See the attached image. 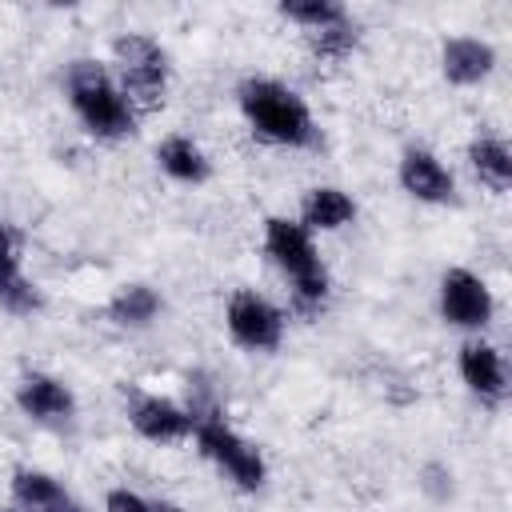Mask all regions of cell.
Returning <instances> with one entry per match:
<instances>
[{
	"label": "cell",
	"instance_id": "6da1fadb",
	"mask_svg": "<svg viewBox=\"0 0 512 512\" xmlns=\"http://www.w3.org/2000/svg\"><path fill=\"white\" fill-rule=\"evenodd\" d=\"M240 112L248 120V128L280 148H312L316 144V120L312 108L304 104V96L296 88H288L284 80L272 76H248L236 88Z\"/></svg>",
	"mask_w": 512,
	"mask_h": 512
},
{
	"label": "cell",
	"instance_id": "7a4b0ae2",
	"mask_svg": "<svg viewBox=\"0 0 512 512\" xmlns=\"http://www.w3.org/2000/svg\"><path fill=\"white\" fill-rule=\"evenodd\" d=\"M64 92H68V104H72L76 120L96 140H124V136L136 132V112L128 108V100H124L108 64H100L92 56L72 60L68 76H64Z\"/></svg>",
	"mask_w": 512,
	"mask_h": 512
},
{
	"label": "cell",
	"instance_id": "3957f363",
	"mask_svg": "<svg viewBox=\"0 0 512 512\" xmlns=\"http://www.w3.org/2000/svg\"><path fill=\"white\" fill-rule=\"evenodd\" d=\"M264 252L268 260L288 276L292 284V304L304 312V316H316L328 300V268L316 252V240L312 232L292 220V216H268L264 220Z\"/></svg>",
	"mask_w": 512,
	"mask_h": 512
},
{
	"label": "cell",
	"instance_id": "277c9868",
	"mask_svg": "<svg viewBox=\"0 0 512 512\" xmlns=\"http://www.w3.org/2000/svg\"><path fill=\"white\" fill-rule=\"evenodd\" d=\"M112 76L140 120L156 112L168 96V52L144 32H124L112 40Z\"/></svg>",
	"mask_w": 512,
	"mask_h": 512
},
{
	"label": "cell",
	"instance_id": "5b68a950",
	"mask_svg": "<svg viewBox=\"0 0 512 512\" xmlns=\"http://www.w3.org/2000/svg\"><path fill=\"white\" fill-rule=\"evenodd\" d=\"M192 436H196L200 456L212 460L240 492H260V488H264V480H268V460H264V452H260L248 436H240L232 424H224L216 412H212V416H200L196 428H192Z\"/></svg>",
	"mask_w": 512,
	"mask_h": 512
},
{
	"label": "cell",
	"instance_id": "8992f818",
	"mask_svg": "<svg viewBox=\"0 0 512 512\" xmlns=\"http://www.w3.org/2000/svg\"><path fill=\"white\" fill-rule=\"evenodd\" d=\"M228 336L248 352H276L284 340V312L256 288H236L224 308Z\"/></svg>",
	"mask_w": 512,
	"mask_h": 512
},
{
	"label": "cell",
	"instance_id": "52a82bcc",
	"mask_svg": "<svg viewBox=\"0 0 512 512\" xmlns=\"http://www.w3.org/2000/svg\"><path fill=\"white\" fill-rule=\"evenodd\" d=\"M440 316L444 324L452 328H464V332H480L492 312H496V300H492V288L484 284V276L468 272V268H448L440 276Z\"/></svg>",
	"mask_w": 512,
	"mask_h": 512
},
{
	"label": "cell",
	"instance_id": "ba28073f",
	"mask_svg": "<svg viewBox=\"0 0 512 512\" xmlns=\"http://www.w3.org/2000/svg\"><path fill=\"white\" fill-rule=\"evenodd\" d=\"M128 424L140 440L148 444H180L192 436L196 428V416L172 400V396H160V392H136L132 404H128Z\"/></svg>",
	"mask_w": 512,
	"mask_h": 512
},
{
	"label": "cell",
	"instance_id": "9c48e42d",
	"mask_svg": "<svg viewBox=\"0 0 512 512\" xmlns=\"http://www.w3.org/2000/svg\"><path fill=\"white\" fill-rule=\"evenodd\" d=\"M0 308L12 316H32L44 308L36 280L24 276V232L0 220Z\"/></svg>",
	"mask_w": 512,
	"mask_h": 512
},
{
	"label": "cell",
	"instance_id": "30bf717a",
	"mask_svg": "<svg viewBox=\"0 0 512 512\" xmlns=\"http://www.w3.org/2000/svg\"><path fill=\"white\" fill-rule=\"evenodd\" d=\"M16 408L44 428H64L76 416V396L72 388L52 376V372H24L16 380Z\"/></svg>",
	"mask_w": 512,
	"mask_h": 512
},
{
	"label": "cell",
	"instance_id": "8fae6325",
	"mask_svg": "<svg viewBox=\"0 0 512 512\" xmlns=\"http://www.w3.org/2000/svg\"><path fill=\"white\" fill-rule=\"evenodd\" d=\"M396 176H400V188L420 204H452L456 200V180L432 148H420V144L404 148Z\"/></svg>",
	"mask_w": 512,
	"mask_h": 512
},
{
	"label": "cell",
	"instance_id": "7c38bea8",
	"mask_svg": "<svg viewBox=\"0 0 512 512\" xmlns=\"http://www.w3.org/2000/svg\"><path fill=\"white\" fill-rule=\"evenodd\" d=\"M456 368H460L464 388L480 404H488V408L504 404V396H508V368H504L500 348H492L488 340H464L460 356H456Z\"/></svg>",
	"mask_w": 512,
	"mask_h": 512
},
{
	"label": "cell",
	"instance_id": "4fadbf2b",
	"mask_svg": "<svg viewBox=\"0 0 512 512\" xmlns=\"http://www.w3.org/2000/svg\"><path fill=\"white\" fill-rule=\"evenodd\" d=\"M492 68H496V48L480 36H448L440 44V72L456 88L484 84L492 76Z\"/></svg>",
	"mask_w": 512,
	"mask_h": 512
},
{
	"label": "cell",
	"instance_id": "5bb4252c",
	"mask_svg": "<svg viewBox=\"0 0 512 512\" xmlns=\"http://www.w3.org/2000/svg\"><path fill=\"white\" fill-rule=\"evenodd\" d=\"M12 500L24 512H84V504L52 472H40V468L12 472Z\"/></svg>",
	"mask_w": 512,
	"mask_h": 512
},
{
	"label": "cell",
	"instance_id": "9a60e30c",
	"mask_svg": "<svg viewBox=\"0 0 512 512\" xmlns=\"http://www.w3.org/2000/svg\"><path fill=\"white\" fill-rule=\"evenodd\" d=\"M356 220V200L336 184H316L300 200V224L308 232H340Z\"/></svg>",
	"mask_w": 512,
	"mask_h": 512
},
{
	"label": "cell",
	"instance_id": "2e32d148",
	"mask_svg": "<svg viewBox=\"0 0 512 512\" xmlns=\"http://www.w3.org/2000/svg\"><path fill=\"white\" fill-rule=\"evenodd\" d=\"M156 164H160V172L168 176V180H176V184H204L208 176H212V160H208V152L192 140V136H164L160 144H156Z\"/></svg>",
	"mask_w": 512,
	"mask_h": 512
},
{
	"label": "cell",
	"instance_id": "e0dca14e",
	"mask_svg": "<svg viewBox=\"0 0 512 512\" xmlns=\"http://www.w3.org/2000/svg\"><path fill=\"white\" fill-rule=\"evenodd\" d=\"M468 168L476 172V180L484 188H492L496 196H504L512 188V148L500 136H476L468 144Z\"/></svg>",
	"mask_w": 512,
	"mask_h": 512
},
{
	"label": "cell",
	"instance_id": "ac0fdd59",
	"mask_svg": "<svg viewBox=\"0 0 512 512\" xmlns=\"http://www.w3.org/2000/svg\"><path fill=\"white\" fill-rule=\"evenodd\" d=\"M160 308H164V300L152 284H124V288H116V296L108 300L104 312L120 328H148L160 316Z\"/></svg>",
	"mask_w": 512,
	"mask_h": 512
},
{
	"label": "cell",
	"instance_id": "d6986e66",
	"mask_svg": "<svg viewBox=\"0 0 512 512\" xmlns=\"http://www.w3.org/2000/svg\"><path fill=\"white\" fill-rule=\"evenodd\" d=\"M280 16L312 36V32L332 28V24H344L352 12L344 4H336V0H292V4H280Z\"/></svg>",
	"mask_w": 512,
	"mask_h": 512
},
{
	"label": "cell",
	"instance_id": "ffe728a7",
	"mask_svg": "<svg viewBox=\"0 0 512 512\" xmlns=\"http://www.w3.org/2000/svg\"><path fill=\"white\" fill-rule=\"evenodd\" d=\"M104 512H152V500L132 488H112L104 496Z\"/></svg>",
	"mask_w": 512,
	"mask_h": 512
},
{
	"label": "cell",
	"instance_id": "44dd1931",
	"mask_svg": "<svg viewBox=\"0 0 512 512\" xmlns=\"http://www.w3.org/2000/svg\"><path fill=\"white\" fill-rule=\"evenodd\" d=\"M152 512H184L176 500H152Z\"/></svg>",
	"mask_w": 512,
	"mask_h": 512
},
{
	"label": "cell",
	"instance_id": "7402d4cb",
	"mask_svg": "<svg viewBox=\"0 0 512 512\" xmlns=\"http://www.w3.org/2000/svg\"><path fill=\"white\" fill-rule=\"evenodd\" d=\"M0 512H24V508H16V504H12V508H0Z\"/></svg>",
	"mask_w": 512,
	"mask_h": 512
}]
</instances>
